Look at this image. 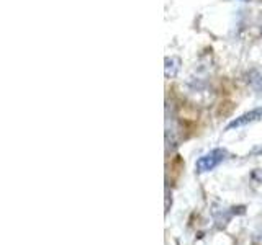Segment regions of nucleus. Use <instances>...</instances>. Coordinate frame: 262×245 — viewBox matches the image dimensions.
<instances>
[{"instance_id": "obj_1", "label": "nucleus", "mask_w": 262, "mask_h": 245, "mask_svg": "<svg viewBox=\"0 0 262 245\" xmlns=\"http://www.w3.org/2000/svg\"><path fill=\"white\" fill-rule=\"evenodd\" d=\"M226 157H228V152L225 149H213L208 154L202 155V157L195 162V170L199 172V174H207V172L215 170Z\"/></svg>"}, {"instance_id": "obj_2", "label": "nucleus", "mask_w": 262, "mask_h": 245, "mask_svg": "<svg viewBox=\"0 0 262 245\" xmlns=\"http://www.w3.org/2000/svg\"><path fill=\"white\" fill-rule=\"evenodd\" d=\"M262 119V108H254L248 113L241 114L237 116L236 119H233L229 125L226 126V131H231V129H237V128H243V126H248L251 122H256Z\"/></svg>"}, {"instance_id": "obj_3", "label": "nucleus", "mask_w": 262, "mask_h": 245, "mask_svg": "<svg viewBox=\"0 0 262 245\" xmlns=\"http://www.w3.org/2000/svg\"><path fill=\"white\" fill-rule=\"evenodd\" d=\"M164 74H166V77L167 79H174L177 74H179V70H180V57H177V56H170V57H166L164 59Z\"/></svg>"}, {"instance_id": "obj_4", "label": "nucleus", "mask_w": 262, "mask_h": 245, "mask_svg": "<svg viewBox=\"0 0 262 245\" xmlns=\"http://www.w3.org/2000/svg\"><path fill=\"white\" fill-rule=\"evenodd\" d=\"M248 84L251 88H254L256 92H262V76L257 70H251L248 74Z\"/></svg>"}, {"instance_id": "obj_5", "label": "nucleus", "mask_w": 262, "mask_h": 245, "mask_svg": "<svg viewBox=\"0 0 262 245\" xmlns=\"http://www.w3.org/2000/svg\"><path fill=\"white\" fill-rule=\"evenodd\" d=\"M251 178H252L256 183H262V168H256V170H252Z\"/></svg>"}, {"instance_id": "obj_6", "label": "nucleus", "mask_w": 262, "mask_h": 245, "mask_svg": "<svg viewBox=\"0 0 262 245\" xmlns=\"http://www.w3.org/2000/svg\"><path fill=\"white\" fill-rule=\"evenodd\" d=\"M257 240H259V242H260V243H262V232H260V234H259V235H257Z\"/></svg>"}, {"instance_id": "obj_7", "label": "nucleus", "mask_w": 262, "mask_h": 245, "mask_svg": "<svg viewBox=\"0 0 262 245\" xmlns=\"http://www.w3.org/2000/svg\"><path fill=\"white\" fill-rule=\"evenodd\" d=\"M243 2H251V0H243Z\"/></svg>"}]
</instances>
